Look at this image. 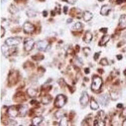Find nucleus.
I'll list each match as a JSON object with an SVG mask.
<instances>
[{"label": "nucleus", "mask_w": 126, "mask_h": 126, "mask_svg": "<svg viewBox=\"0 0 126 126\" xmlns=\"http://www.w3.org/2000/svg\"><path fill=\"white\" fill-rule=\"evenodd\" d=\"M92 39H93V35H92V33L90 31L86 32L85 36H84V38H83L84 42L87 44L90 43L91 41L92 40Z\"/></svg>", "instance_id": "obj_13"}, {"label": "nucleus", "mask_w": 126, "mask_h": 126, "mask_svg": "<svg viewBox=\"0 0 126 126\" xmlns=\"http://www.w3.org/2000/svg\"><path fill=\"white\" fill-rule=\"evenodd\" d=\"M100 31L103 32V33H105L107 32V28H102V29H101L100 30Z\"/></svg>", "instance_id": "obj_34"}, {"label": "nucleus", "mask_w": 126, "mask_h": 126, "mask_svg": "<svg viewBox=\"0 0 126 126\" xmlns=\"http://www.w3.org/2000/svg\"><path fill=\"white\" fill-rule=\"evenodd\" d=\"M28 112V107L27 105H21L19 108V114L20 117H25Z\"/></svg>", "instance_id": "obj_10"}, {"label": "nucleus", "mask_w": 126, "mask_h": 126, "mask_svg": "<svg viewBox=\"0 0 126 126\" xmlns=\"http://www.w3.org/2000/svg\"><path fill=\"white\" fill-rule=\"evenodd\" d=\"M66 103V97L63 94H58L56 97L54 102V105L56 107L61 108L63 107Z\"/></svg>", "instance_id": "obj_2"}, {"label": "nucleus", "mask_w": 126, "mask_h": 126, "mask_svg": "<svg viewBox=\"0 0 126 126\" xmlns=\"http://www.w3.org/2000/svg\"><path fill=\"white\" fill-rule=\"evenodd\" d=\"M67 6H64V13H67Z\"/></svg>", "instance_id": "obj_38"}, {"label": "nucleus", "mask_w": 126, "mask_h": 126, "mask_svg": "<svg viewBox=\"0 0 126 126\" xmlns=\"http://www.w3.org/2000/svg\"><path fill=\"white\" fill-rule=\"evenodd\" d=\"M110 36L109 35H103V37L101 39L100 41L99 42V46H105L107 43L110 40Z\"/></svg>", "instance_id": "obj_16"}, {"label": "nucleus", "mask_w": 126, "mask_h": 126, "mask_svg": "<svg viewBox=\"0 0 126 126\" xmlns=\"http://www.w3.org/2000/svg\"><path fill=\"white\" fill-rule=\"evenodd\" d=\"M66 2H67V3H69V4H75V3H76L77 0H66Z\"/></svg>", "instance_id": "obj_32"}, {"label": "nucleus", "mask_w": 126, "mask_h": 126, "mask_svg": "<svg viewBox=\"0 0 126 126\" xmlns=\"http://www.w3.org/2000/svg\"><path fill=\"white\" fill-rule=\"evenodd\" d=\"M27 15L30 18H33V17H35V16H36L37 15H36L35 12H34L33 10H29L27 12Z\"/></svg>", "instance_id": "obj_23"}, {"label": "nucleus", "mask_w": 126, "mask_h": 126, "mask_svg": "<svg viewBox=\"0 0 126 126\" xmlns=\"http://www.w3.org/2000/svg\"><path fill=\"white\" fill-rule=\"evenodd\" d=\"M85 71L86 74H89V73H90V69L87 67V68H86V69H85Z\"/></svg>", "instance_id": "obj_35"}, {"label": "nucleus", "mask_w": 126, "mask_h": 126, "mask_svg": "<svg viewBox=\"0 0 126 126\" xmlns=\"http://www.w3.org/2000/svg\"><path fill=\"white\" fill-rule=\"evenodd\" d=\"M90 108L93 110H97L99 108V105L96 102V100H94V98H92L90 102Z\"/></svg>", "instance_id": "obj_18"}, {"label": "nucleus", "mask_w": 126, "mask_h": 126, "mask_svg": "<svg viewBox=\"0 0 126 126\" xmlns=\"http://www.w3.org/2000/svg\"><path fill=\"white\" fill-rule=\"evenodd\" d=\"M117 108H122V105L121 103H119V104L117 105Z\"/></svg>", "instance_id": "obj_39"}, {"label": "nucleus", "mask_w": 126, "mask_h": 126, "mask_svg": "<svg viewBox=\"0 0 126 126\" xmlns=\"http://www.w3.org/2000/svg\"><path fill=\"white\" fill-rule=\"evenodd\" d=\"M94 126H105V122L104 120H102V119H100V118L96 117L95 120H94Z\"/></svg>", "instance_id": "obj_19"}, {"label": "nucleus", "mask_w": 126, "mask_h": 126, "mask_svg": "<svg viewBox=\"0 0 126 126\" xmlns=\"http://www.w3.org/2000/svg\"><path fill=\"white\" fill-rule=\"evenodd\" d=\"M27 93L30 97L33 98L36 96L37 94V90H35L33 88H29L27 90Z\"/></svg>", "instance_id": "obj_17"}, {"label": "nucleus", "mask_w": 126, "mask_h": 126, "mask_svg": "<svg viewBox=\"0 0 126 126\" xmlns=\"http://www.w3.org/2000/svg\"><path fill=\"white\" fill-rule=\"evenodd\" d=\"M109 97H108L107 94H102L98 98L99 102L102 105H104V106H105V105H107L108 104V103H109Z\"/></svg>", "instance_id": "obj_12"}, {"label": "nucleus", "mask_w": 126, "mask_h": 126, "mask_svg": "<svg viewBox=\"0 0 126 126\" xmlns=\"http://www.w3.org/2000/svg\"><path fill=\"white\" fill-rule=\"evenodd\" d=\"M43 13H44V16H46L47 15V12H46H46H45V11H44V12Z\"/></svg>", "instance_id": "obj_40"}, {"label": "nucleus", "mask_w": 126, "mask_h": 126, "mask_svg": "<svg viewBox=\"0 0 126 126\" xmlns=\"http://www.w3.org/2000/svg\"><path fill=\"white\" fill-rule=\"evenodd\" d=\"M82 27H83V24L81 22H77L74 25L73 29L75 30H79V29H82Z\"/></svg>", "instance_id": "obj_25"}, {"label": "nucleus", "mask_w": 126, "mask_h": 126, "mask_svg": "<svg viewBox=\"0 0 126 126\" xmlns=\"http://www.w3.org/2000/svg\"><path fill=\"white\" fill-rule=\"evenodd\" d=\"M100 64H102V66H107V65H109V62H108L107 59L106 58H103V59H101Z\"/></svg>", "instance_id": "obj_26"}, {"label": "nucleus", "mask_w": 126, "mask_h": 126, "mask_svg": "<svg viewBox=\"0 0 126 126\" xmlns=\"http://www.w3.org/2000/svg\"><path fill=\"white\" fill-rule=\"evenodd\" d=\"M49 46V44L47 40H40L37 42V47L38 50L41 51H45L47 50Z\"/></svg>", "instance_id": "obj_5"}, {"label": "nucleus", "mask_w": 126, "mask_h": 126, "mask_svg": "<svg viewBox=\"0 0 126 126\" xmlns=\"http://www.w3.org/2000/svg\"><path fill=\"white\" fill-rule=\"evenodd\" d=\"M35 44L34 40L32 39L28 38L25 40L24 42V49L26 51H30L33 49Z\"/></svg>", "instance_id": "obj_4"}, {"label": "nucleus", "mask_w": 126, "mask_h": 126, "mask_svg": "<svg viewBox=\"0 0 126 126\" xmlns=\"http://www.w3.org/2000/svg\"><path fill=\"white\" fill-rule=\"evenodd\" d=\"M5 29H4V28L3 27H1V37H3V36L4 35V34H5Z\"/></svg>", "instance_id": "obj_29"}, {"label": "nucleus", "mask_w": 126, "mask_h": 126, "mask_svg": "<svg viewBox=\"0 0 126 126\" xmlns=\"http://www.w3.org/2000/svg\"><path fill=\"white\" fill-rule=\"evenodd\" d=\"M125 1H126V0H117V2L118 4H120V3H122V2Z\"/></svg>", "instance_id": "obj_37"}, {"label": "nucleus", "mask_w": 126, "mask_h": 126, "mask_svg": "<svg viewBox=\"0 0 126 126\" xmlns=\"http://www.w3.org/2000/svg\"><path fill=\"white\" fill-rule=\"evenodd\" d=\"M83 52H84V53L85 54V55L88 56V55H89V54L90 53L91 50L90 48H88V47H85V48L83 49Z\"/></svg>", "instance_id": "obj_28"}, {"label": "nucleus", "mask_w": 126, "mask_h": 126, "mask_svg": "<svg viewBox=\"0 0 126 126\" xmlns=\"http://www.w3.org/2000/svg\"><path fill=\"white\" fill-rule=\"evenodd\" d=\"M72 21H73V20H72V19H68V20H67V23H69V22H71Z\"/></svg>", "instance_id": "obj_42"}, {"label": "nucleus", "mask_w": 126, "mask_h": 126, "mask_svg": "<svg viewBox=\"0 0 126 126\" xmlns=\"http://www.w3.org/2000/svg\"><path fill=\"white\" fill-rule=\"evenodd\" d=\"M111 7L109 6V5H104L102 7L100 10V14L102 15L103 16H105V15H107L109 14V12H110V10H111Z\"/></svg>", "instance_id": "obj_14"}, {"label": "nucleus", "mask_w": 126, "mask_h": 126, "mask_svg": "<svg viewBox=\"0 0 126 126\" xmlns=\"http://www.w3.org/2000/svg\"><path fill=\"white\" fill-rule=\"evenodd\" d=\"M98 1H104V0H98Z\"/></svg>", "instance_id": "obj_43"}, {"label": "nucleus", "mask_w": 126, "mask_h": 126, "mask_svg": "<svg viewBox=\"0 0 126 126\" xmlns=\"http://www.w3.org/2000/svg\"><path fill=\"white\" fill-rule=\"evenodd\" d=\"M119 27L122 30L126 28V15H122L120 16V19H119Z\"/></svg>", "instance_id": "obj_9"}, {"label": "nucleus", "mask_w": 126, "mask_h": 126, "mask_svg": "<svg viewBox=\"0 0 126 126\" xmlns=\"http://www.w3.org/2000/svg\"><path fill=\"white\" fill-rule=\"evenodd\" d=\"M117 59H119V60H120V59H122V56H121V55H117Z\"/></svg>", "instance_id": "obj_36"}, {"label": "nucleus", "mask_w": 126, "mask_h": 126, "mask_svg": "<svg viewBox=\"0 0 126 126\" xmlns=\"http://www.w3.org/2000/svg\"><path fill=\"white\" fill-rule=\"evenodd\" d=\"M122 126H126V119L123 122V124H122Z\"/></svg>", "instance_id": "obj_41"}, {"label": "nucleus", "mask_w": 126, "mask_h": 126, "mask_svg": "<svg viewBox=\"0 0 126 126\" xmlns=\"http://www.w3.org/2000/svg\"><path fill=\"white\" fill-rule=\"evenodd\" d=\"M8 123L9 125H10V126H15V125H16L17 122L13 120H10L8 121Z\"/></svg>", "instance_id": "obj_30"}, {"label": "nucleus", "mask_w": 126, "mask_h": 126, "mask_svg": "<svg viewBox=\"0 0 126 126\" xmlns=\"http://www.w3.org/2000/svg\"><path fill=\"white\" fill-rule=\"evenodd\" d=\"M93 14L88 11H85L83 15V18L85 22H89L93 18Z\"/></svg>", "instance_id": "obj_15"}, {"label": "nucleus", "mask_w": 126, "mask_h": 126, "mask_svg": "<svg viewBox=\"0 0 126 126\" xmlns=\"http://www.w3.org/2000/svg\"><path fill=\"white\" fill-rule=\"evenodd\" d=\"M52 100L51 96H49V95H47V96L43 97V98L42 99V103H44V104H48V103H50Z\"/></svg>", "instance_id": "obj_22"}, {"label": "nucleus", "mask_w": 126, "mask_h": 126, "mask_svg": "<svg viewBox=\"0 0 126 126\" xmlns=\"http://www.w3.org/2000/svg\"><path fill=\"white\" fill-rule=\"evenodd\" d=\"M22 42V39L20 37H11L8 38L5 41V44L9 47L12 46H18Z\"/></svg>", "instance_id": "obj_3"}, {"label": "nucleus", "mask_w": 126, "mask_h": 126, "mask_svg": "<svg viewBox=\"0 0 126 126\" xmlns=\"http://www.w3.org/2000/svg\"><path fill=\"white\" fill-rule=\"evenodd\" d=\"M79 102H80L81 104L83 105V106H85V105L88 104L89 102V96L86 92H83L80 98Z\"/></svg>", "instance_id": "obj_8"}, {"label": "nucleus", "mask_w": 126, "mask_h": 126, "mask_svg": "<svg viewBox=\"0 0 126 126\" xmlns=\"http://www.w3.org/2000/svg\"><path fill=\"white\" fill-rule=\"evenodd\" d=\"M122 115L124 117H126V108H125V109H124L123 110H122Z\"/></svg>", "instance_id": "obj_33"}, {"label": "nucleus", "mask_w": 126, "mask_h": 126, "mask_svg": "<svg viewBox=\"0 0 126 126\" xmlns=\"http://www.w3.org/2000/svg\"><path fill=\"white\" fill-rule=\"evenodd\" d=\"M100 53H101L100 52H96V53L94 55V60L96 61L98 59L99 56H100Z\"/></svg>", "instance_id": "obj_31"}, {"label": "nucleus", "mask_w": 126, "mask_h": 126, "mask_svg": "<svg viewBox=\"0 0 126 126\" xmlns=\"http://www.w3.org/2000/svg\"><path fill=\"white\" fill-rule=\"evenodd\" d=\"M8 114L11 117L15 118L17 117L19 114V109H17L16 107L15 106H11L8 109Z\"/></svg>", "instance_id": "obj_6"}, {"label": "nucleus", "mask_w": 126, "mask_h": 126, "mask_svg": "<svg viewBox=\"0 0 126 126\" xmlns=\"http://www.w3.org/2000/svg\"><path fill=\"white\" fill-rule=\"evenodd\" d=\"M16 82V73H11L10 75V78H9V83H15Z\"/></svg>", "instance_id": "obj_21"}, {"label": "nucleus", "mask_w": 126, "mask_h": 126, "mask_svg": "<svg viewBox=\"0 0 126 126\" xmlns=\"http://www.w3.org/2000/svg\"><path fill=\"white\" fill-rule=\"evenodd\" d=\"M23 31L26 33H31L33 32L35 30V27L33 24L30 22H25L23 24Z\"/></svg>", "instance_id": "obj_7"}, {"label": "nucleus", "mask_w": 126, "mask_h": 126, "mask_svg": "<svg viewBox=\"0 0 126 126\" xmlns=\"http://www.w3.org/2000/svg\"><path fill=\"white\" fill-rule=\"evenodd\" d=\"M1 51L3 52V54L4 55L5 57H8L9 56V54H10V51H9L8 47V46H3L1 47Z\"/></svg>", "instance_id": "obj_20"}, {"label": "nucleus", "mask_w": 126, "mask_h": 126, "mask_svg": "<svg viewBox=\"0 0 126 126\" xmlns=\"http://www.w3.org/2000/svg\"><path fill=\"white\" fill-rule=\"evenodd\" d=\"M44 120V118L41 116H37L35 117L32 120V126H39L40 124Z\"/></svg>", "instance_id": "obj_11"}, {"label": "nucleus", "mask_w": 126, "mask_h": 126, "mask_svg": "<svg viewBox=\"0 0 126 126\" xmlns=\"http://www.w3.org/2000/svg\"><path fill=\"white\" fill-rule=\"evenodd\" d=\"M102 79L98 76H94L93 78L92 83V89L93 91L96 92L101 88L102 86Z\"/></svg>", "instance_id": "obj_1"}, {"label": "nucleus", "mask_w": 126, "mask_h": 126, "mask_svg": "<svg viewBox=\"0 0 126 126\" xmlns=\"http://www.w3.org/2000/svg\"><path fill=\"white\" fill-rule=\"evenodd\" d=\"M10 10V12H11V13H12V14L16 13L18 12V10L17 9V8L15 6H14V5H13V4H12V5L10 6V10Z\"/></svg>", "instance_id": "obj_24"}, {"label": "nucleus", "mask_w": 126, "mask_h": 126, "mask_svg": "<svg viewBox=\"0 0 126 126\" xmlns=\"http://www.w3.org/2000/svg\"><path fill=\"white\" fill-rule=\"evenodd\" d=\"M67 121L65 118H63L61 120L60 122V126H67Z\"/></svg>", "instance_id": "obj_27"}]
</instances>
